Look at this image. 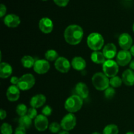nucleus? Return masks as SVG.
Returning a JSON list of instances; mask_svg holds the SVG:
<instances>
[{"instance_id": "c85d7f7f", "label": "nucleus", "mask_w": 134, "mask_h": 134, "mask_svg": "<svg viewBox=\"0 0 134 134\" xmlns=\"http://www.w3.org/2000/svg\"><path fill=\"white\" fill-rule=\"evenodd\" d=\"M13 128L9 123L5 122L1 125V132L2 134H13Z\"/></svg>"}, {"instance_id": "49530a36", "label": "nucleus", "mask_w": 134, "mask_h": 134, "mask_svg": "<svg viewBox=\"0 0 134 134\" xmlns=\"http://www.w3.org/2000/svg\"><path fill=\"white\" fill-rule=\"evenodd\" d=\"M128 1H132V0H128Z\"/></svg>"}, {"instance_id": "6e6552de", "label": "nucleus", "mask_w": 134, "mask_h": 134, "mask_svg": "<svg viewBox=\"0 0 134 134\" xmlns=\"http://www.w3.org/2000/svg\"><path fill=\"white\" fill-rule=\"evenodd\" d=\"M71 64L69 62V60L65 57H59L55 61L54 67L56 70L62 73H66L70 69Z\"/></svg>"}, {"instance_id": "1a4fd4ad", "label": "nucleus", "mask_w": 134, "mask_h": 134, "mask_svg": "<svg viewBox=\"0 0 134 134\" xmlns=\"http://www.w3.org/2000/svg\"><path fill=\"white\" fill-rule=\"evenodd\" d=\"M51 65L48 60L39 59L35 60L34 66V70L35 73L39 75H43L47 73L49 71Z\"/></svg>"}, {"instance_id": "6ab92c4d", "label": "nucleus", "mask_w": 134, "mask_h": 134, "mask_svg": "<svg viewBox=\"0 0 134 134\" xmlns=\"http://www.w3.org/2000/svg\"><path fill=\"white\" fill-rule=\"evenodd\" d=\"M75 92L82 99H86L89 95L88 88L84 82H78L75 86Z\"/></svg>"}, {"instance_id": "2eb2a0df", "label": "nucleus", "mask_w": 134, "mask_h": 134, "mask_svg": "<svg viewBox=\"0 0 134 134\" xmlns=\"http://www.w3.org/2000/svg\"><path fill=\"white\" fill-rule=\"evenodd\" d=\"M20 90L16 85H11L7 90V98L10 102H16L20 98Z\"/></svg>"}, {"instance_id": "ddd939ff", "label": "nucleus", "mask_w": 134, "mask_h": 134, "mask_svg": "<svg viewBox=\"0 0 134 134\" xmlns=\"http://www.w3.org/2000/svg\"><path fill=\"white\" fill-rule=\"evenodd\" d=\"M39 27L41 31L44 34H50L53 30V22L49 18L44 17L39 20Z\"/></svg>"}, {"instance_id": "f704fd0d", "label": "nucleus", "mask_w": 134, "mask_h": 134, "mask_svg": "<svg viewBox=\"0 0 134 134\" xmlns=\"http://www.w3.org/2000/svg\"><path fill=\"white\" fill-rule=\"evenodd\" d=\"M14 134H26V129L24 127L19 126L16 128Z\"/></svg>"}, {"instance_id": "5701e85b", "label": "nucleus", "mask_w": 134, "mask_h": 134, "mask_svg": "<svg viewBox=\"0 0 134 134\" xmlns=\"http://www.w3.org/2000/svg\"><path fill=\"white\" fill-rule=\"evenodd\" d=\"M35 62V60H34V58L29 55H26L21 59V63H22L23 67L25 68H27V69H30V68L34 67Z\"/></svg>"}, {"instance_id": "aec40b11", "label": "nucleus", "mask_w": 134, "mask_h": 134, "mask_svg": "<svg viewBox=\"0 0 134 134\" xmlns=\"http://www.w3.org/2000/svg\"><path fill=\"white\" fill-rule=\"evenodd\" d=\"M71 66L77 71H82L86 68V62L83 58L81 56H76L72 60Z\"/></svg>"}, {"instance_id": "a211bd4d", "label": "nucleus", "mask_w": 134, "mask_h": 134, "mask_svg": "<svg viewBox=\"0 0 134 134\" xmlns=\"http://www.w3.org/2000/svg\"><path fill=\"white\" fill-rule=\"evenodd\" d=\"M122 79L124 85L128 86L134 85V71L131 69H126L122 75Z\"/></svg>"}, {"instance_id": "ea45409f", "label": "nucleus", "mask_w": 134, "mask_h": 134, "mask_svg": "<svg viewBox=\"0 0 134 134\" xmlns=\"http://www.w3.org/2000/svg\"><path fill=\"white\" fill-rule=\"evenodd\" d=\"M130 52L132 56H134V44L133 46H132V47H131L130 49Z\"/></svg>"}, {"instance_id": "20e7f679", "label": "nucleus", "mask_w": 134, "mask_h": 134, "mask_svg": "<svg viewBox=\"0 0 134 134\" xmlns=\"http://www.w3.org/2000/svg\"><path fill=\"white\" fill-rule=\"evenodd\" d=\"M87 45L94 51H99L104 46V39L99 33H92L88 36Z\"/></svg>"}, {"instance_id": "9d476101", "label": "nucleus", "mask_w": 134, "mask_h": 134, "mask_svg": "<svg viewBox=\"0 0 134 134\" xmlns=\"http://www.w3.org/2000/svg\"><path fill=\"white\" fill-rule=\"evenodd\" d=\"M132 54L129 51L122 50L118 52L116 62L120 66H126L132 61Z\"/></svg>"}, {"instance_id": "4be33fe9", "label": "nucleus", "mask_w": 134, "mask_h": 134, "mask_svg": "<svg viewBox=\"0 0 134 134\" xmlns=\"http://www.w3.org/2000/svg\"><path fill=\"white\" fill-rule=\"evenodd\" d=\"M90 58H91V60L93 62L97 64H102L103 65L105 62L106 61V58L105 57L104 54H103V52H99V51H94L91 54Z\"/></svg>"}, {"instance_id": "37998d69", "label": "nucleus", "mask_w": 134, "mask_h": 134, "mask_svg": "<svg viewBox=\"0 0 134 134\" xmlns=\"http://www.w3.org/2000/svg\"><path fill=\"white\" fill-rule=\"evenodd\" d=\"M92 134H101V133H99V132H94V133H92Z\"/></svg>"}, {"instance_id": "0eeeda50", "label": "nucleus", "mask_w": 134, "mask_h": 134, "mask_svg": "<svg viewBox=\"0 0 134 134\" xmlns=\"http://www.w3.org/2000/svg\"><path fill=\"white\" fill-rule=\"evenodd\" d=\"M77 124V119L73 113H68L62 119L60 125L64 130L70 131L74 129Z\"/></svg>"}, {"instance_id": "9b49d317", "label": "nucleus", "mask_w": 134, "mask_h": 134, "mask_svg": "<svg viewBox=\"0 0 134 134\" xmlns=\"http://www.w3.org/2000/svg\"><path fill=\"white\" fill-rule=\"evenodd\" d=\"M119 44L122 50L128 51L133 46V39L128 33H123L119 37Z\"/></svg>"}, {"instance_id": "c9c22d12", "label": "nucleus", "mask_w": 134, "mask_h": 134, "mask_svg": "<svg viewBox=\"0 0 134 134\" xmlns=\"http://www.w3.org/2000/svg\"><path fill=\"white\" fill-rule=\"evenodd\" d=\"M7 13V7L4 4L1 3L0 5V17L3 18Z\"/></svg>"}, {"instance_id": "7ed1b4c3", "label": "nucleus", "mask_w": 134, "mask_h": 134, "mask_svg": "<svg viewBox=\"0 0 134 134\" xmlns=\"http://www.w3.org/2000/svg\"><path fill=\"white\" fill-rule=\"evenodd\" d=\"M93 86L96 90L103 91L109 87L110 80L109 77L102 72H98L93 75L92 78Z\"/></svg>"}, {"instance_id": "4c0bfd02", "label": "nucleus", "mask_w": 134, "mask_h": 134, "mask_svg": "<svg viewBox=\"0 0 134 134\" xmlns=\"http://www.w3.org/2000/svg\"><path fill=\"white\" fill-rule=\"evenodd\" d=\"M7 116V112L3 110V109H1V111H0V118H1V120H3L4 119H5Z\"/></svg>"}, {"instance_id": "a18cd8bd", "label": "nucleus", "mask_w": 134, "mask_h": 134, "mask_svg": "<svg viewBox=\"0 0 134 134\" xmlns=\"http://www.w3.org/2000/svg\"><path fill=\"white\" fill-rule=\"evenodd\" d=\"M41 1H48V0H41Z\"/></svg>"}, {"instance_id": "39448f33", "label": "nucleus", "mask_w": 134, "mask_h": 134, "mask_svg": "<svg viewBox=\"0 0 134 134\" xmlns=\"http://www.w3.org/2000/svg\"><path fill=\"white\" fill-rule=\"evenodd\" d=\"M35 84V77L32 74L26 73L23 75L21 77H20L19 82H18L17 86L18 88L22 91L29 90L34 87Z\"/></svg>"}, {"instance_id": "473e14b6", "label": "nucleus", "mask_w": 134, "mask_h": 134, "mask_svg": "<svg viewBox=\"0 0 134 134\" xmlns=\"http://www.w3.org/2000/svg\"><path fill=\"white\" fill-rule=\"evenodd\" d=\"M42 114L43 115L46 116H48L50 115H51L52 112V109L51 106L49 105H46L45 107H43V109H42Z\"/></svg>"}, {"instance_id": "c03bdc74", "label": "nucleus", "mask_w": 134, "mask_h": 134, "mask_svg": "<svg viewBox=\"0 0 134 134\" xmlns=\"http://www.w3.org/2000/svg\"><path fill=\"white\" fill-rule=\"evenodd\" d=\"M132 29H133V31L134 32V23H133V27H132Z\"/></svg>"}, {"instance_id": "f8f14e48", "label": "nucleus", "mask_w": 134, "mask_h": 134, "mask_svg": "<svg viewBox=\"0 0 134 134\" xmlns=\"http://www.w3.org/2000/svg\"><path fill=\"white\" fill-rule=\"evenodd\" d=\"M34 125L37 130L39 132H44L48 127V120L47 116L43 114L38 115L34 120Z\"/></svg>"}, {"instance_id": "f257e3e1", "label": "nucleus", "mask_w": 134, "mask_h": 134, "mask_svg": "<svg viewBox=\"0 0 134 134\" xmlns=\"http://www.w3.org/2000/svg\"><path fill=\"white\" fill-rule=\"evenodd\" d=\"M84 35V31L82 27L77 24L68 26L64 31V38L68 44L77 45L82 41Z\"/></svg>"}, {"instance_id": "e433bc0d", "label": "nucleus", "mask_w": 134, "mask_h": 134, "mask_svg": "<svg viewBox=\"0 0 134 134\" xmlns=\"http://www.w3.org/2000/svg\"><path fill=\"white\" fill-rule=\"evenodd\" d=\"M19 79H20V78H18V77L14 76V77H12L11 78H10V82L12 83V85H16V86H17L18 82H19Z\"/></svg>"}, {"instance_id": "a19ab883", "label": "nucleus", "mask_w": 134, "mask_h": 134, "mask_svg": "<svg viewBox=\"0 0 134 134\" xmlns=\"http://www.w3.org/2000/svg\"><path fill=\"white\" fill-rule=\"evenodd\" d=\"M58 134H69V133L68 132V131L64 130V131H62V132H60Z\"/></svg>"}, {"instance_id": "412c9836", "label": "nucleus", "mask_w": 134, "mask_h": 134, "mask_svg": "<svg viewBox=\"0 0 134 134\" xmlns=\"http://www.w3.org/2000/svg\"><path fill=\"white\" fill-rule=\"evenodd\" d=\"M13 73V68L7 62H1L0 64V77L7 79L10 77Z\"/></svg>"}, {"instance_id": "f3484780", "label": "nucleus", "mask_w": 134, "mask_h": 134, "mask_svg": "<svg viewBox=\"0 0 134 134\" xmlns=\"http://www.w3.org/2000/svg\"><path fill=\"white\" fill-rule=\"evenodd\" d=\"M46 100H47V98L44 95L41 94H37L31 98L30 104L31 107L35 109L40 108L46 103Z\"/></svg>"}, {"instance_id": "423d86ee", "label": "nucleus", "mask_w": 134, "mask_h": 134, "mask_svg": "<svg viewBox=\"0 0 134 134\" xmlns=\"http://www.w3.org/2000/svg\"><path fill=\"white\" fill-rule=\"evenodd\" d=\"M119 64L115 60H106L104 64H103V67H102L103 68V73L107 77H110V78L115 77L119 72Z\"/></svg>"}, {"instance_id": "f03ea898", "label": "nucleus", "mask_w": 134, "mask_h": 134, "mask_svg": "<svg viewBox=\"0 0 134 134\" xmlns=\"http://www.w3.org/2000/svg\"><path fill=\"white\" fill-rule=\"evenodd\" d=\"M83 105V99L77 94L69 96L65 100L64 107L69 113H74L79 111Z\"/></svg>"}, {"instance_id": "a878e982", "label": "nucleus", "mask_w": 134, "mask_h": 134, "mask_svg": "<svg viewBox=\"0 0 134 134\" xmlns=\"http://www.w3.org/2000/svg\"><path fill=\"white\" fill-rule=\"evenodd\" d=\"M44 56H45L46 60L50 62L56 61V60L59 58L58 52H56L55 50L53 49H51L47 51V52H45Z\"/></svg>"}, {"instance_id": "dca6fc26", "label": "nucleus", "mask_w": 134, "mask_h": 134, "mask_svg": "<svg viewBox=\"0 0 134 134\" xmlns=\"http://www.w3.org/2000/svg\"><path fill=\"white\" fill-rule=\"evenodd\" d=\"M103 54L107 60H113L116 56V47L113 43H108L105 44L103 48Z\"/></svg>"}, {"instance_id": "2f4dec72", "label": "nucleus", "mask_w": 134, "mask_h": 134, "mask_svg": "<svg viewBox=\"0 0 134 134\" xmlns=\"http://www.w3.org/2000/svg\"><path fill=\"white\" fill-rule=\"evenodd\" d=\"M27 115L31 119H35L38 115L37 109L34 108V107H31V108L29 109L28 111H27Z\"/></svg>"}, {"instance_id": "7c9ffc66", "label": "nucleus", "mask_w": 134, "mask_h": 134, "mask_svg": "<svg viewBox=\"0 0 134 134\" xmlns=\"http://www.w3.org/2000/svg\"><path fill=\"white\" fill-rule=\"evenodd\" d=\"M115 90L113 87H109L108 88L105 90L104 96L107 99H112L115 95Z\"/></svg>"}, {"instance_id": "58836bf2", "label": "nucleus", "mask_w": 134, "mask_h": 134, "mask_svg": "<svg viewBox=\"0 0 134 134\" xmlns=\"http://www.w3.org/2000/svg\"><path fill=\"white\" fill-rule=\"evenodd\" d=\"M130 69L134 71V60H132L131 62L130 63Z\"/></svg>"}, {"instance_id": "c756f323", "label": "nucleus", "mask_w": 134, "mask_h": 134, "mask_svg": "<svg viewBox=\"0 0 134 134\" xmlns=\"http://www.w3.org/2000/svg\"><path fill=\"white\" fill-rule=\"evenodd\" d=\"M62 128L61 125L59 123L54 122L51 123L49 125V130L50 132H52L53 133H56L58 132H60V129Z\"/></svg>"}, {"instance_id": "cd10ccee", "label": "nucleus", "mask_w": 134, "mask_h": 134, "mask_svg": "<svg viewBox=\"0 0 134 134\" xmlns=\"http://www.w3.org/2000/svg\"><path fill=\"white\" fill-rule=\"evenodd\" d=\"M122 79L119 76H115V77H111L110 79V85L111 87L113 88H119L122 84Z\"/></svg>"}, {"instance_id": "79ce46f5", "label": "nucleus", "mask_w": 134, "mask_h": 134, "mask_svg": "<svg viewBox=\"0 0 134 134\" xmlns=\"http://www.w3.org/2000/svg\"><path fill=\"white\" fill-rule=\"evenodd\" d=\"M126 134H134V132H127Z\"/></svg>"}, {"instance_id": "393cba45", "label": "nucleus", "mask_w": 134, "mask_h": 134, "mask_svg": "<svg viewBox=\"0 0 134 134\" xmlns=\"http://www.w3.org/2000/svg\"><path fill=\"white\" fill-rule=\"evenodd\" d=\"M119 132V128L117 126L114 124H111L105 127L103 130V134H118Z\"/></svg>"}, {"instance_id": "4468645a", "label": "nucleus", "mask_w": 134, "mask_h": 134, "mask_svg": "<svg viewBox=\"0 0 134 134\" xmlns=\"http://www.w3.org/2000/svg\"><path fill=\"white\" fill-rule=\"evenodd\" d=\"M3 22L9 27L14 28L18 27L20 24L21 20L18 15L14 14H9L5 16L3 19Z\"/></svg>"}, {"instance_id": "bb28decb", "label": "nucleus", "mask_w": 134, "mask_h": 134, "mask_svg": "<svg viewBox=\"0 0 134 134\" xmlns=\"http://www.w3.org/2000/svg\"><path fill=\"white\" fill-rule=\"evenodd\" d=\"M27 111L28 109H27V106L24 103L18 104L16 108V112L20 116H23L27 115Z\"/></svg>"}, {"instance_id": "b1692460", "label": "nucleus", "mask_w": 134, "mask_h": 134, "mask_svg": "<svg viewBox=\"0 0 134 134\" xmlns=\"http://www.w3.org/2000/svg\"><path fill=\"white\" fill-rule=\"evenodd\" d=\"M18 123H19V126L24 127L26 129L30 128V126L32 124V119L31 118L29 117L27 115L25 116H20L18 119Z\"/></svg>"}, {"instance_id": "72a5a7b5", "label": "nucleus", "mask_w": 134, "mask_h": 134, "mask_svg": "<svg viewBox=\"0 0 134 134\" xmlns=\"http://www.w3.org/2000/svg\"><path fill=\"white\" fill-rule=\"evenodd\" d=\"M54 3L60 7H65L68 5L69 0H53Z\"/></svg>"}]
</instances>
